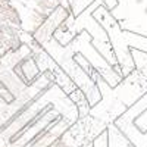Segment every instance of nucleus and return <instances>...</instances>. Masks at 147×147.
Instances as JSON below:
<instances>
[]
</instances>
